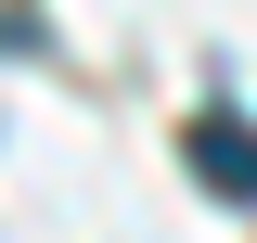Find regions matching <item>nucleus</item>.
Masks as SVG:
<instances>
[{"instance_id":"f257e3e1","label":"nucleus","mask_w":257,"mask_h":243,"mask_svg":"<svg viewBox=\"0 0 257 243\" xmlns=\"http://www.w3.org/2000/svg\"><path fill=\"white\" fill-rule=\"evenodd\" d=\"M180 166L206 192H219V205H257V116H231V102H206V116L180 128Z\"/></svg>"}]
</instances>
